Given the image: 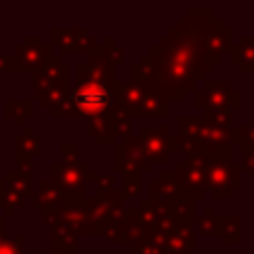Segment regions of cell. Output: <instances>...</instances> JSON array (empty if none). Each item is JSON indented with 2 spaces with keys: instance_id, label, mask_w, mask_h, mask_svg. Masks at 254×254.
<instances>
[{
  "instance_id": "6da1fadb",
  "label": "cell",
  "mask_w": 254,
  "mask_h": 254,
  "mask_svg": "<svg viewBox=\"0 0 254 254\" xmlns=\"http://www.w3.org/2000/svg\"><path fill=\"white\" fill-rule=\"evenodd\" d=\"M212 18V8L187 10V14L131 65V81L167 101H183L187 93L194 91V85L204 79V73L214 69L198 52V38Z\"/></svg>"
},
{
  "instance_id": "7a4b0ae2",
  "label": "cell",
  "mask_w": 254,
  "mask_h": 254,
  "mask_svg": "<svg viewBox=\"0 0 254 254\" xmlns=\"http://www.w3.org/2000/svg\"><path fill=\"white\" fill-rule=\"evenodd\" d=\"M123 83L125 81H79L54 117L62 113L85 119L95 115H123L119 111Z\"/></svg>"
},
{
  "instance_id": "3957f363",
  "label": "cell",
  "mask_w": 254,
  "mask_h": 254,
  "mask_svg": "<svg viewBox=\"0 0 254 254\" xmlns=\"http://www.w3.org/2000/svg\"><path fill=\"white\" fill-rule=\"evenodd\" d=\"M242 103L240 89L232 87V81H204L200 89H194V107L204 113L206 119L232 127V109Z\"/></svg>"
},
{
  "instance_id": "277c9868",
  "label": "cell",
  "mask_w": 254,
  "mask_h": 254,
  "mask_svg": "<svg viewBox=\"0 0 254 254\" xmlns=\"http://www.w3.org/2000/svg\"><path fill=\"white\" fill-rule=\"evenodd\" d=\"M119 111L133 119V117H169V101L161 95L143 89L135 81H125L121 99H119Z\"/></svg>"
},
{
  "instance_id": "5b68a950",
  "label": "cell",
  "mask_w": 254,
  "mask_h": 254,
  "mask_svg": "<svg viewBox=\"0 0 254 254\" xmlns=\"http://www.w3.org/2000/svg\"><path fill=\"white\" fill-rule=\"evenodd\" d=\"M232 127L206 117L177 119V135H185L202 147H232Z\"/></svg>"
},
{
  "instance_id": "8992f818",
  "label": "cell",
  "mask_w": 254,
  "mask_h": 254,
  "mask_svg": "<svg viewBox=\"0 0 254 254\" xmlns=\"http://www.w3.org/2000/svg\"><path fill=\"white\" fill-rule=\"evenodd\" d=\"M54 183L64 194V206H75L85 202V177L87 165L83 161H62L52 165Z\"/></svg>"
},
{
  "instance_id": "52a82bcc",
  "label": "cell",
  "mask_w": 254,
  "mask_h": 254,
  "mask_svg": "<svg viewBox=\"0 0 254 254\" xmlns=\"http://www.w3.org/2000/svg\"><path fill=\"white\" fill-rule=\"evenodd\" d=\"M240 173H242V163L236 161L208 163L202 169L204 187L212 190V196L216 200H228L232 198L234 190L240 189Z\"/></svg>"
},
{
  "instance_id": "ba28073f",
  "label": "cell",
  "mask_w": 254,
  "mask_h": 254,
  "mask_svg": "<svg viewBox=\"0 0 254 254\" xmlns=\"http://www.w3.org/2000/svg\"><path fill=\"white\" fill-rule=\"evenodd\" d=\"M113 171L121 175H143L151 171L141 135H131L113 145Z\"/></svg>"
},
{
  "instance_id": "9c48e42d",
  "label": "cell",
  "mask_w": 254,
  "mask_h": 254,
  "mask_svg": "<svg viewBox=\"0 0 254 254\" xmlns=\"http://www.w3.org/2000/svg\"><path fill=\"white\" fill-rule=\"evenodd\" d=\"M198 52L202 60L214 67V64L222 60V56L232 52V28L224 26L214 16L198 38Z\"/></svg>"
},
{
  "instance_id": "30bf717a",
  "label": "cell",
  "mask_w": 254,
  "mask_h": 254,
  "mask_svg": "<svg viewBox=\"0 0 254 254\" xmlns=\"http://www.w3.org/2000/svg\"><path fill=\"white\" fill-rule=\"evenodd\" d=\"M141 139L145 145L147 159L153 163H169L171 155L177 153V135L169 131L167 125L153 129L149 125L141 127Z\"/></svg>"
},
{
  "instance_id": "8fae6325",
  "label": "cell",
  "mask_w": 254,
  "mask_h": 254,
  "mask_svg": "<svg viewBox=\"0 0 254 254\" xmlns=\"http://www.w3.org/2000/svg\"><path fill=\"white\" fill-rule=\"evenodd\" d=\"M52 42L58 44L62 48V52H67V54L89 52L97 46L95 38L89 36L85 28H71V30H65V32H60V30L54 28L52 30Z\"/></svg>"
},
{
  "instance_id": "7c38bea8",
  "label": "cell",
  "mask_w": 254,
  "mask_h": 254,
  "mask_svg": "<svg viewBox=\"0 0 254 254\" xmlns=\"http://www.w3.org/2000/svg\"><path fill=\"white\" fill-rule=\"evenodd\" d=\"M139 212H141V222H143V232L145 238L149 234H153L155 230H159L167 220H169V210L165 202H159L155 198H143L139 204Z\"/></svg>"
},
{
  "instance_id": "4fadbf2b",
  "label": "cell",
  "mask_w": 254,
  "mask_h": 254,
  "mask_svg": "<svg viewBox=\"0 0 254 254\" xmlns=\"http://www.w3.org/2000/svg\"><path fill=\"white\" fill-rule=\"evenodd\" d=\"M175 177H177L179 185H181L194 200L204 198L206 187H204V177H202V173H200L198 169L190 167L187 161H179V163H177V169H175Z\"/></svg>"
},
{
  "instance_id": "5bb4252c",
  "label": "cell",
  "mask_w": 254,
  "mask_h": 254,
  "mask_svg": "<svg viewBox=\"0 0 254 254\" xmlns=\"http://www.w3.org/2000/svg\"><path fill=\"white\" fill-rule=\"evenodd\" d=\"M121 115H95V117H87V135L95 137V141L99 145H111L117 137L115 129H117V119Z\"/></svg>"
},
{
  "instance_id": "9a60e30c",
  "label": "cell",
  "mask_w": 254,
  "mask_h": 254,
  "mask_svg": "<svg viewBox=\"0 0 254 254\" xmlns=\"http://www.w3.org/2000/svg\"><path fill=\"white\" fill-rule=\"evenodd\" d=\"M149 190H151V198H155L159 202H167V200H171V198L187 192L179 185V181L175 177V171H163V173H159V177L149 183Z\"/></svg>"
},
{
  "instance_id": "2e32d148",
  "label": "cell",
  "mask_w": 254,
  "mask_h": 254,
  "mask_svg": "<svg viewBox=\"0 0 254 254\" xmlns=\"http://www.w3.org/2000/svg\"><path fill=\"white\" fill-rule=\"evenodd\" d=\"M165 204H167L169 214H171L175 220H179V222H183V224L194 226V222H196V208H194V198H192L189 192H183V194H179V196L167 200Z\"/></svg>"
},
{
  "instance_id": "e0dca14e",
  "label": "cell",
  "mask_w": 254,
  "mask_h": 254,
  "mask_svg": "<svg viewBox=\"0 0 254 254\" xmlns=\"http://www.w3.org/2000/svg\"><path fill=\"white\" fill-rule=\"evenodd\" d=\"M232 64H238L242 73L254 71V36H242L238 46H232L230 52Z\"/></svg>"
},
{
  "instance_id": "ac0fdd59",
  "label": "cell",
  "mask_w": 254,
  "mask_h": 254,
  "mask_svg": "<svg viewBox=\"0 0 254 254\" xmlns=\"http://www.w3.org/2000/svg\"><path fill=\"white\" fill-rule=\"evenodd\" d=\"M216 236H220V240L224 244H240V240H242V220H240V216H218Z\"/></svg>"
},
{
  "instance_id": "d6986e66",
  "label": "cell",
  "mask_w": 254,
  "mask_h": 254,
  "mask_svg": "<svg viewBox=\"0 0 254 254\" xmlns=\"http://www.w3.org/2000/svg\"><path fill=\"white\" fill-rule=\"evenodd\" d=\"M123 224H125V230H127V244L133 246V244H139V242L145 240L139 206L137 208H125V212H123Z\"/></svg>"
},
{
  "instance_id": "ffe728a7",
  "label": "cell",
  "mask_w": 254,
  "mask_h": 254,
  "mask_svg": "<svg viewBox=\"0 0 254 254\" xmlns=\"http://www.w3.org/2000/svg\"><path fill=\"white\" fill-rule=\"evenodd\" d=\"M216 212L212 206H204V210L200 212V216L194 222V232L196 236H216Z\"/></svg>"
},
{
  "instance_id": "44dd1931",
  "label": "cell",
  "mask_w": 254,
  "mask_h": 254,
  "mask_svg": "<svg viewBox=\"0 0 254 254\" xmlns=\"http://www.w3.org/2000/svg\"><path fill=\"white\" fill-rule=\"evenodd\" d=\"M77 234H73L71 230H65V228H60L54 232V240H52V246L54 250L58 252H75L77 250V240H75Z\"/></svg>"
},
{
  "instance_id": "7402d4cb",
  "label": "cell",
  "mask_w": 254,
  "mask_h": 254,
  "mask_svg": "<svg viewBox=\"0 0 254 254\" xmlns=\"http://www.w3.org/2000/svg\"><path fill=\"white\" fill-rule=\"evenodd\" d=\"M232 143H238V147L254 149V117L246 125L232 127Z\"/></svg>"
},
{
  "instance_id": "603a6c76",
  "label": "cell",
  "mask_w": 254,
  "mask_h": 254,
  "mask_svg": "<svg viewBox=\"0 0 254 254\" xmlns=\"http://www.w3.org/2000/svg\"><path fill=\"white\" fill-rule=\"evenodd\" d=\"M103 238L107 242H113V244H127V230H125L123 220L107 224L105 230H103Z\"/></svg>"
},
{
  "instance_id": "cb8c5ba5",
  "label": "cell",
  "mask_w": 254,
  "mask_h": 254,
  "mask_svg": "<svg viewBox=\"0 0 254 254\" xmlns=\"http://www.w3.org/2000/svg\"><path fill=\"white\" fill-rule=\"evenodd\" d=\"M123 179V194L125 198H133L139 194V189H141V183H143V177L141 175H121Z\"/></svg>"
},
{
  "instance_id": "d4e9b609",
  "label": "cell",
  "mask_w": 254,
  "mask_h": 254,
  "mask_svg": "<svg viewBox=\"0 0 254 254\" xmlns=\"http://www.w3.org/2000/svg\"><path fill=\"white\" fill-rule=\"evenodd\" d=\"M240 153H242V171H246L248 179L254 181V149L240 147Z\"/></svg>"
},
{
  "instance_id": "484cf974",
  "label": "cell",
  "mask_w": 254,
  "mask_h": 254,
  "mask_svg": "<svg viewBox=\"0 0 254 254\" xmlns=\"http://www.w3.org/2000/svg\"><path fill=\"white\" fill-rule=\"evenodd\" d=\"M95 183H97V192H109V190L115 189V177H113V173H101V175H97Z\"/></svg>"
},
{
  "instance_id": "4316f807",
  "label": "cell",
  "mask_w": 254,
  "mask_h": 254,
  "mask_svg": "<svg viewBox=\"0 0 254 254\" xmlns=\"http://www.w3.org/2000/svg\"><path fill=\"white\" fill-rule=\"evenodd\" d=\"M115 133H117V137H119L121 141L127 139V137H131V135H133V123H131V119L125 117V115H121V117L117 119V129H115Z\"/></svg>"
},
{
  "instance_id": "83f0119b",
  "label": "cell",
  "mask_w": 254,
  "mask_h": 254,
  "mask_svg": "<svg viewBox=\"0 0 254 254\" xmlns=\"http://www.w3.org/2000/svg\"><path fill=\"white\" fill-rule=\"evenodd\" d=\"M248 97H250V99L254 101V89H250V93H248Z\"/></svg>"
},
{
  "instance_id": "f1b7e54d",
  "label": "cell",
  "mask_w": 254,
  "mask_h": 254,
  "mask_svg": "<svg viewBox=\"0 0 254 254\" xmlns=\"http://www.w3.org/2000/svg\"><path fill=\"white\" fill-rule=\"evenodd\" d=\"M52 254H67V252H58V250H54Z\"/></svg>"
}]
</instances>
